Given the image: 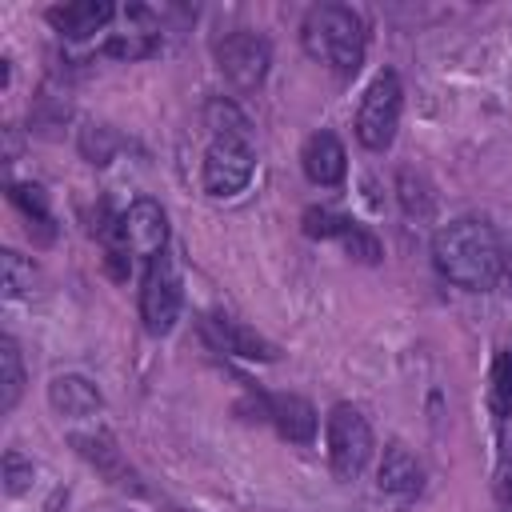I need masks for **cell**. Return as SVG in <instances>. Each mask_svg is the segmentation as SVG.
<instances>
[{
	"mask_svg": "<svg viewBox=\"0 0 512 512\" xmlns=\"http://www.w3.org/2000/svg\"><path fill=\"white\" fill-rule=\"evenodd\" d=\"M12 204H20L36 224H52V216H48V200H44V192H40L36 184H12Z\"/></svg>",
	"mask_w": 512,
	"mask_h": 512,
	"instance_id": "cell-18",
	"label": "cell"
},
{
	"mask_svg": "<svg viewBox=\"0 0 512 512\" xmlns=\"http://www.w3.org/2000/svg\"><path fill=\"white\" fill-rule=\"evenodd\" d=\"M324 440H328V464H332L336 480H352L364 472V464L372 456V428L360 408L336 404L324 420Z\"/></svg>",
	"mask_w": 512,
	"mask_h": 512,
	"instance_id": "cell-4",
	"label": "cell"
},
{
	"mask_svg": "<svg viewBox=\"0 0 512 512\" xmlns=\"http://www.w3.org/2000/svg\"><path fill=\"white\" fill-rule=\"evenodd\" d=\"M376 476H380V488L384 492L408 496V492L420 488V464H416V456L404 444H388L384 448V460H380V472Z\"/></svg>",
	"mask_w": 512,
	"mask_h": 512,
	"instance_id": "cell-12",
	"label": "cell"
},
{
	"mask_svg": "<svg viewBox=\"0 0 512 512\" xmlns=\"http://www.w3.org/2000/svg\"><path fill=\"white\" fill-rule=\"evenodd\" d=\"M432 264L456 288L484 292L504 276V248L488 220L464 216L432 236Z\"/></svg>",
	"mask_w": 512,
	"mask_h": 512,
	"instance_id": "cell-1",
	"label": "cell"
},
{
	"mask_svg": "<svg viewBox=\"0 0 512 512\" xmlns=\"http://www.w3.org/2000/svg\"><path fill=\"white\" fill-rule=\"evenodd\" d=\"M180 316V276H176V264L172 256H156L144 272V288H140V320L152 336H164L172 332Z\"/></svg>",
	"mask_w": 512,
	"mask_h": 512,
	"instance_id": "cell-6",
	"label": "cell"
},
{
	"mask_svg": "<svg viewBox=\"0 0 512 512\" xmlns=\"http://www.w3.org/2000/svg\"><path fill=\"white\" fill-rule=\"evenodd\" d=\"M256 156L244 136H216L204 152V192L208 196H236L248 188Z\"/></svg>",
	"mask_w": 512,
	"mask_h": 512,
	"instance_id": "cell-5",
	"label": "cell"
},
{
	"mask_svg": "<svg viewBox=\"0 0 512 512\" xmlns=\"http://www.w3.org/2000/svg\"><path fill=\"white\" fill-rule=\"evenodd\" d=\"M204 336L224 352H236L248 360H276V344H268L264 336H256L232 316H204Z\"/></svg>",
	"mask_w": 512,
	"mask_h": 512,
	"instance_id": "cell-10",
	"label": "cell"
},
{
	"mask_svg": "<svg viewBox=\"0 0 512 512\" xmlns=\"http://www.w3.org/2000/svg\"><path fill=\"white\" fill-rule=\"evenodd\" d=\"M112 16H116V4H108V0H72V4L48 8V24L68 40H84V36L100 32Z\"/></svg>",
	"mask_w": 512,
	"mask_h": 512,
	"instance_id": "cell-9",
	"label": "cell"
},
{
	"mask_svg": "<svg viewBox=\"0 0 512 512\" xmlns=\"http://www.w3.org/2000/svg\"><path fill=\"white\" fill-rule=\"evenodd\" d=\"M48 396H52V408L56 412H68V416H88V412L100 408V392L88 380H80V376L52 380V392Z\"/></svg>",
	"mask_w": 512,
	"mask_h": 512,
	"instance_id": "cell-13",
	"label": "cell"
},
{
	"mask_svg": "<svg viewBox=\"0 0 512 512\" xmlns=\"http://www.w3.org/2000/svg\"><path fill=\"white\" fill-rule=\"evenodd\" d=\"M216 64H220V72H224L236 88H256V84L268 76L272 48H268L264 36L240 28V32H228L224 40H216Z\"/></svg>",
	"mask_w": 512,
	"mask_h": 512,
	"instance_id": "cell-7",
	"label": "cell"
},
{
	"mask_svg": "<svg viewBox=\"0 0 512 512\" xmlns=\"http://www.w3.org/2000/svg\"><path fill=\"white\" fill-rule=\"evenodd\" d=\"M24 392V360L12 336H0V412H12Z\"/></svg>",
	"mask_w": 512,
	"mask_h": 512,
	"instance_id": "cell-14",
	"label": "cell"
},
{
	"mask_svg": "<svg viewBox=\"0 0 512 512\" xmlns=\"http://www.w3.org/2000/svg\"><path fill=\"white\" fill-rule=\"evenodd\" d=\"M300 44L316 64L332 68L336 76H352L364 64L368 32H364V20L352 8L316 4V8H308L304 24H300Z\"/></svg>",
	"mask_w": 512,
	"mask_h": 512,
	"instance_id": "cell-2",
	"label": "cell"
},
{
	"mask_svg": "<svg viewBox=\"0 0 512 512\" xmlns=\"http://www.w3.org/2000/svg\"><path fill=\"white\" fill-rule=\"evenodd\" d=\"M356 228V220H348V216H340V212H332V208H308L304 212V232L312 236V240H348V232Z\"/></svg>",
	"mask_w": 512,
	"mask_h": 512,
	"instance_id": "cell-15",
	"label": "cell"
},
{
	"mask_svg": "<svg viewBox=\"0 0 512 512\" xmlns=\"http://www.w3.org/2000/svg\"><path fill=\"white\" fill-rule=\"evenodd\" d=\"M400 108H404L400 76H396V72H380V76L364 88V100H360V112H356V140H360L364 148H372V152H384V148L396 140Z\"/></svg>",
	"mask_w": 512,
	"mask_h": 512,
	"instance_id": "cell-3",
	"label": "cell"
},
{
	"mask_svg": "<svg viewBox=\"0 0 512 512\" xmlns=\"http://www.w3.org/2000/svg\"><path fill=\"white\" fill-rule=\"evenodd\" d=\"M300 164H304V176L320 188H332L344 180L348 172V156H344V144L332 136V132H312L304 140V152H300Z\"/></svg>",
	"mask_w": 512,
	"mask_h": 512,
	"instance_id": "cell-8",
	"label": "cell"
},
{
	"mask_svg": "<svg viewBox=\"0 0 512 512\" xmlns=\"http://www.w3.org/2000/svg\"><path fill=\"white\" fill-rule=\"evenodd\" d=\"M268 420L276 424V432L284 440L308 444L316 436V408L304 396H272L268 400Z\"/></svg>",
	"mask_w": 512,
	"mask_h": 512,
	"instance_id": "cell-11",
	"label": "cell"
},
{
	"mask_svg": "<svg viewBox=\"0 0 512 512\" xmlns=\"http://www.w3.org/2000/svg\"><path fill=\"white\" fill-rule=\"evenodd\" d=\"M4 292L8 296H28L32 292V264H24L20 252H4Z\"/></svg>",
	"mask_w": 512,
	"mask_h": 512,
	"instance_id": "cell-17",
	"label": "cell"
},
{
	"mask_svg": "<svg viewBox=\"0 0 512 512\" xmlns=\"http://www.w3.org/2000/svg\"><path fill=\"white\" fill-rule=\"evenodd\" d=\"M208 128L216 136H244L248 140V120L228 104V100H212L208 104Z\"/></svg>",
	"mask_w": 512,
	"mask_h": 512,
	"instance_id": "cell-16",
	"label": "cell"
},
{
	"mask_svg": "<svg viewBox=\"0 0 512 512\" xmlns=\"http://www.w3.org/2000/svg\"><path fill=\"white\" fill-rule=\"evenodd\" d=\"M4 480H8L4 488H8L12 496H16V492H24V488H28V480H32V464H24V460H20V452H8V456H4Z\"/></svg>",
	"mask_w": 512,
	"mask_h": 512,
	"instance_id": "cell-19",
	"label": "cell"
}]
</instances>
